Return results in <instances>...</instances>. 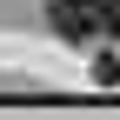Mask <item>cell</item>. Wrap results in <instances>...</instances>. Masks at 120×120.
Segmentation results:
<instances>
[{
	"label": "cell",
	"instance_id": "obj_1",
	"mask_svg": "<svg viewBox=\"0 0 120 120\" xmlns=\"http://www.w3.org/2000/svg\"><path fill=\"white\" fill-rule=\"evenodd\" d=\"M47 27L67 47H94V40L120 34V0H47Z\"/></svg>",
	"mask_w": 120,
	"mask_h": 120
}]
</instances>
